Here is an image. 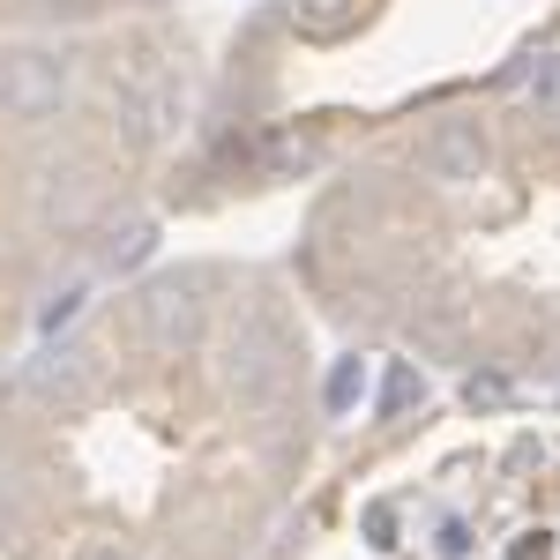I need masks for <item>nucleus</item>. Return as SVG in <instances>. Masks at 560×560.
Instances as JSON below:
<instances>
[{
    "label": "nucleus",
    "mask_w": 560,
    "mask_h": 560,
    "mask_svg": "<svg viewBox=\"0 0 560 560\" xmlns=\"http://www.w3.org/2000/svg\"><path fill=\"white\" fill-rule=\"evenodd\" d=\"M68 97V68L52 52H15L0 60V120H45Z\"/></svg>",
    "instance_id": "f257e3e1"
},
{
    "label": "nucleus",
    "mask_w": 560,
    "mask_h": 560,
    "mask_svg": "<svg viewBox=\"0 0 560 560\" xmlns=\"http://www.w3.org/2000/svg\"><path fill=\"white\" fill-rule=\"evenodd\" d=\"M232 382H240V396H277V382H284V359H277V337H269L261 322L232 337Z\"/></svg>",
    "instance_id": "f03ea898"
},
{
    "label": "nucleus",
    "mask_w": 560,
    "mask_h": 560,
    "mask_svg": "<svg viewBox=\"0 0 560 560\" xmlns=\"http://www.w3.org/2000/svg\"><path fill=\"white\" fill-rule=\"evenodd\" d=\"M142 329H150V345L179 351V345H195V329H202V306L187 300L179 284H158V292L142 300Z\"/></svg>",
    "instance_id": "7ed1b4c3"
},
{
    "label": "nucleus",
    "mask_w": 560,
    "mask_h": 560,
    "mask_svg": "<svg viewBox=\"0 0 560 560\" xmlns=\"http://www.w3.org/2000/svg\"><path fill=\"white\" fill-rule=\"evenodd\" d=\"M83 560H135V553H120V546H90Z\"/></svg>",
    "instance_id": "20e7f679"
},
{
    "label": "nucleus",
    "mask_w": 560,
    "mask_h": 560,
    "mask_svg": "<svg viewBox=\"0 0 560 560\" xmlns=\"http://www.w3.org/2000/svg\"><path fill=\"white\" fill-rule=\"evenodd\" d=\"M306 8H337V0H306Z\"/></svg>",
    "instance_id": "39448f33"
}]
</instances>
